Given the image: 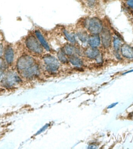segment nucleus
I'll list each match as a JSON object with an SVG mask.
<instances>
[{
  "instance_id": "1",
  "label": "nucleus",
  "mask_w": 133,
  "mask_h": 149,
  "mask_svg": "<svg viewBox=\"0 0 133 149\" xmlns=\"http://www.w3.org/2000/svg\"><path fill=\"white\" fill-rule=\"evenodd\" d=\"M26 44L30 51L36 53H41L43 52V48L38 41L33 36H30L26 40Z\"/></svg>"
},
{
  "instance_id": "2",
  "label": "nucleus",
  "mask_w": 133,
  "mask_h": 149,
  "mask_svg": "<svg viewBox=\"0 0 133 149\" xmlns=\"http://www.w3.org/2000/svg\"><path fill=\"white\" fill-rule=\"evenodd\" d=\"M89 31L93 34H98L103 30L102 22L99 19L94 17L90 20L88 24Z\"/></svg>"
},
{
  "instance_id": "3",
  "label": "nucleus",
  "mask_w": 133,
  "mask_h": 149,
  "mask_svg": "<svg viewBox=\"0 0 133 149\" xmlns=\"http://www.w3.org/2000/svg\"><path fill=\"white\" fill-rule=\"evenodd\" d=\"M34 63L33 58L29 56H23L19 59L17 63L18 69L21 70H27L31 67Z\"/></svg>"
},
{
  "instance_id": "4",
  "label": "nucleus",
  "mask_w": 133,
  "mask_h": 149,
  "mask_svg": "<svg viewBox=\"0 0 133 149\" xmlns=\"http://www.w3.org/2000/svg\"><path fill=\"white\" fill-rule=\"evenodd\" d=\"M44 60L47 66V69L50 72H55L59 67V64L58 61L52 56H46L44 57Z\"/></svg>"
},
{
  "instance_id": "5",
  "label": "nucleus",
  "mask_w": 133,
  "mask_h": 149,
  "mask_svg": "<svg viewBox=\"0 0 133 149\" xmlns=\"http://www.w3.org/2000/svg\"><path fill=\"white\" fill-rule=\"evenodd\" d=\"M102 42L104 47L107 48L111 46L112 42L111 35L110 31L107 28L103 29L102 31Z\"/></svg>"
},
{
  "instance_id": "6",
  "label": "nucleus",
  "mask_w": 133,
  "mask_h": 149,
  "mask_svg": "<svg viewBox=\"0 0 133 149\" xmlns=\"http://www.w3.org/2000/svg\"><path fill=\"white\" fill-rule=\"evenodd\" d=\"M123 56L127 59H133V47L126 44H123L120 49Z\"/></svg>"
},
{
  "instance_id": "7",
  "label": "nucleus",
  "mask_w": 133,
  "mask_h": 149,
  "mask_svg": "<svg viewBox=\"0 0 133 149\" xmlns=\"http://www.w3.org/2000/svg\"><path fill=\"white\" fill-rule=\"evenodd\" d=\"M38 73V66L36 65H34L26 70L23 72V74L26 77L30 78L33 77L34 76L37 75Z\"/></svg>"
},
{
  "instance_id": "8",
  "label": "nucleus",
  "mask_w": 133,
  "mask_h": 149,
  "mask_svg": "<svg viewBox=\"0 0 133 149\" xmlns=\"http://www.w3.org/2000/svg\"><path fill=\"white\" fill-rule=\"evenodd\" d=\"M20 81V79L15 73H9L6 77V82L9 86H12L15 83L19 82Z\"/></svg>"
},
{
  "instance_id": "9",
  "label": "nucleus",
  "mask_w": 133,
  "mask_h": 149,
  "mask_svg": "<svg viewBox=\"0 0 133 149\" xmlns=\"http://www.w3.org/2000/svg\"><path fill=\"white\" fill-rule=\"evenodd\" d=\"M88 43L92 47L96 48L100 45V38L97 34H93L89 37Z\"/></svg>"
},
{
  "instance_id": "10",
  "label": "nucleus",
  "mask_w": 133,
  "mask_h": 149,
  "mask_svg": "<svg viewBox=\"0 0 133 149\" xmlns=\"http://www.w3.org/2000/svg\"><path fill=\"white\" fill-rule=\"evenodd\" d=\"M86 54L87 56L91 59H95L97 58L100 55L99 50L95 48L88 49L86 50Z\"/></svg>"
},
{
  "instance_id": "11",
  "label": "nucleus",
  "mask_w": 133,
  "mask_h": 149,
  "mask_svg": "<svg viewBox=\"0 0 133 149\" xmlns=\"http://www.w3.org/2000/svg\"><path fill=\"white\" fill-rule=\"evenodd\" d=\"M14 54L13 50L10 47L7 48L5 51V58L8 64L11 63L13 61Z\"/></svg>"
},
{
  "instance_id": "12",
  "label": "nucleus",
  "mask_w": 133,
  "mask_h": 149,
  "mask_svg": "<svg viewBox=\"0 0 133 149\" xmlns=\"http://www.w3.org/2000/svg\"><path fill=\"white\" fill-rule=\"evenodd\" d=\"M37 38L39 40V41L40 42L41 44L44 47V48L46 49L47 51H50V47H49L48 44L44 39V37H43V35L39 31H36L35 32Z\"/></svg>"
},
{
  "instance_id": "13",
  "label": "nucleus",
  "mask_w": 133,
  "mask_h": 149,
  "mask_svg": "<svg viewBox=\"0 0 133 149\" xmlns=\"http://www.w3.org/2000/svg\"><path fill=\"white\" fill-rule=\"evenodd\" d=\"M123 44L122 40L120 37L118 36L114 37L113 40V46L115 52H119L121 47Z\"/></svg>"
},
{
  "instance_id": "14",
  "label": "nucleus",
  "mask_w": 133,
  "mask_h": 149,
  "mask_svg": "<svg viewBox=\"0 0 133 149\" xmlns=\"http://www.w3.org/2000/svg\"><path fill=\"white\" fill-rule=\"evenodd\" d=\"M69 60L72 65L77 67H80L83 65V62L81 59L76 56H72L70 57Z\"/></svg>"
},
{
  "instance_id": "15",
  "label": "nucleus",
  "mask_w": 133,
  "mask_h": 149,
  "mask_svg": "<svg viewBox=\"0 0 133 149\" xmlns=\"http://www.w3.org/2000/svg\"><path fill=\"white\" fill-rule=\"evenodd\" d=\"M64 52L67 54L72 55L75 52V49L74 47L71 44H67L64 47Z\"/></svg>"
},
{
  "instance_id": "16",
  "label": "nucleus",
  "mask_w": 133,
  "mask_h": 149,
  "mask_svg": "<svg viewBox=\"0 0 133 149\" xmlns=\"http://www.w3.org/2000/svg\"><path fill=\"white\" fill-rule=\"evenodd\" d=\"M58 59L62 63H66L67 61V59L65 57L64 52L62 51H60L58 52Z\"/></svg>"
},
{
  "instance_id": "17",
  "label": "nucleus",
  "mask_w": 133,
  "mask_h": 149,
  "mask_svg": "<svg viewBox=\"0 0 133 149\" xmlns=\"http://www.w3.org/2000/svg\"><path fill=\"white\" fill-rule=\"evenodd\" d=\"M64 33L65 37L70 42L72 43H74L75 42V39L74 37L72 35L70 34L67 31H65V30L64 31Z\"/></svg>"
},
{
  "instance_id": "18",
  "label": "nucleus",
  "mask_w": 133,
  "mask_h": 149,
  "mask_svg": "<svg viewBox=\"0 0 133 149\" xmlns=\"http://www.w3.org/2000/svg\"><path fill=\"white\" fill-rule=\"evenodd\" d=\"M78 37L81 41L85 42L87 39V35L85 32L79 33L78 34Z\"/></svg>"
},
{
  "instance_id": "19",
  "label": "nucleus",
  "mask_w": 133,
  "mask_h": 149,
  "mask_svg": "<svg viewBox=\"0 0 133 149\" xmlns=\"http://www.w3.org/2000/svg\"><path fill=\"white\" fill-rule=\"evenodd\" d=\"M86 3L89 7H94L96 4V0H86Z\"/></svg>"
},
{
  "instance_id": "20",
  "label": "nucleus",
  "mask_w": 133,
  "mask_h": 149,
  "mask_svg": "<svg viewBox=\"0 0 133 149\" xmlns=\"http://www.w3.org/2000/svg\"><path fill=\"white\" fill-rule=\"evenodd\" d=\"M126 3L130 8L133 9V0H126Z\"/></svg>"
},
{
  "instance_id": "21",
  "label": "nucleus",
  "mask_w": 133,
  "mask_h": 149,
  "mask_svg": "<svg viewBox=\"0 0 133 149\" xmlns=\"http://www.w3.org/2000/svg\"><path fill=\"white\" fill-rule=\"evenodd\" d=\"M6 67V65L4 62L2 60H0V68L1 69L5 68Z\"/></svg>"
},
{
  "instance_id": "22",
  "label": "nucleus",
  "mask_w": 133,
  "mask_h": 149,
  "mask_svg": "<svg viewBox=\"0 0 133 149\" xmlns=\"http://www.w3.org/2000/svg\"><path fill=\"white\" fill-rule=\"evenodd\" d=\"M3 46L2 44H0V57L2 56L3 52Z\"/></svg>"
},
{
  "instance_id": "23",
  "label": "nucleus",
  "mask_w": 133,
  "mask_h": 149,
  "mask_svg": "<svg viewBox=\"0 0 133 149\" xmlns=\"http://www.w3.org/2000/svg\"><path fill=\"white\" fill-rule=\"evenodd\" d=\"M118 103V102H115V103H113V104H111L110 105L108 106V108H113V107H115V106H116Z\"/></svg>"
},
{
  "instance_id": "24",
  "label": "nucleus",
  "mask_w": 133,
  "mask_h": 149,
  "mask_svg": "<svg viewBox=\"0 0 133 149\" xmlns=\"http://www.w3.org/2000/svg\"><path fill=\"white\" fill-rule=\"evenodd\" d=\"M3 72L1 68H0V80L3 76Z\"/></svg>"
},
{
  "instance_id": "25",
  "label": "nucleus",
  "mask_w": 133,
  "mask_h": 149,
  "mask_svg": "<svg viewBox=\"0 0 133 149\" xmlns=\"http://www.w3.org/2000/svg\"><path fill=\"white\" fill-rule=\"evenodd\" d=\"M133 72V70H132L128 71V72H126V73H124L123 74H125L126 73H130V72Z\"/></svg>"
}]
</instances>
